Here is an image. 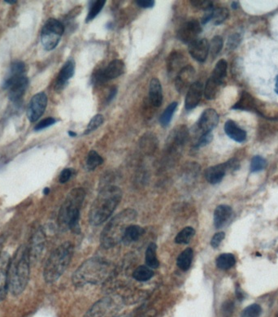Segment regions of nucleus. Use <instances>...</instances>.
<instances>
[{"mask_svg":"<svg viewBox=\"0 0 278 317\" xmlns=\"http://www.w3.org/2000/svg\"><path fill=\"white\" fill-rule=\"evenodd\" d=\"M224 130L228 137L234 140L237 143H243L246 139V132L239 127L233 120H227L225 124Z\"/></svg>","mask_w":278,"mask_h":317,"instance_id":"25","label":"nucleus"},{"mask_svg":"<svg viewBox=\"0 0 278 317\" xmlns=\"http://www.w3.org/2000/svg\"><path fill=\"white\" fill-rule=\"evenodd\" d=\"M46 248V234L43 228H38L34 231L31 239L30 246L28 247L29 255L31 263H37L43 257Z\"/></svg>","mask_w":278,"mask_h":317,"instance_id":"10","label":"nucleus"},{"mask_svg":"<svg viewBox=\"0 0 278 317\" xmlns=\"http://www.w3.org/2000/svg\"><path fill=\"white\" fill-rule=\"evenodd\" d=\"M233 304L230 302H226V304L224 305L223 309L224 312L226 313H231L233 311Z\"/></svg>","mask_w":278,"mask_h":317,"instance_id":"55","label":"nucleus"},{"mask_svg":"<svg viewBox=\"0 0 278 317\" xmlns=\"http://www.w3.org/2000/svg\"><path fill=\"white\" fill-rule=\"evenodd\" d=\"M189 53L194 60L198 62H205L209 53V43L206 38L196 39L189 44Z\"/></svg>","mask_w":278,"mask_h":317,"instance_id":"16","label":"nucleus"},{"mask_svg":"<svg viewBox=\"0 0 278 317\" xmlns=\"http://www.w3.org/2000/svg\"><path fill=\"white\" fill-rule=\"evenodd\" d=\"M240 42L241 36L238 33L230 35L227 41V49L229 50H234L240 44Z\"/></svg>","mask_w":278,"mask_h":317,"instance_id":"47","label":"nucleus"},{"mask_svg":"<svg viewBox=\"0 0 278 317\" xmlns=\"http://www.w3.org/2000/svg\"><path fill=\"white\" fill-rule=\"evenodd\" d=\"M238 2H233V3H232V8H233V9H236V8H238Z\"/></svg>","mask_w":278,"mask_h":317,"instance_id":"62","label":"nucleus"},{"mask_svg":"<svg viewBox=\"0 0 278 317\" xmlns=\"http://www.w3.org/2000/svg\"><path fill=\"white\" fill-rule=\"evenodd\" d=\"M236 295H237V298L239 300H243L244 299V295H243V291L241 290V288L236 289Z\"/></svg>","mask_w":278,"mask_h":317,"instance_id":"57","label":"nucleus"},{"mask_svg":"<svg viewBox=\"0 0 278 317\" xmlns=\"http://www.w3.org/2000/svg\"><path fill=\"white\" fill-rule=\"evenodd\" d=\"M103 163V158L101 157L96 150H90V152L88 153L87 158H86V167L88 170L90 171L95 170Z\"/></svg>","mask_w":278,"mask_h":317,"instance_id":"38","label":"nucleus"},{"mask_svg":"<svg viewBox=\"0 0 278 317\" xmlns=\"http://www.w3.org/2000/svg\"><path fill=\"white\" fill-rule=\"evenodd\" d=\"M185 56L182 53L174 50L170 53L167 59V70L170 76L178 75V73L185 67Z\"/></svg>","mask_w":278,"mask_h":317,"instance_id":"20","label":"nucleus"},{"mask_svg":"<svg viewBox=\"0 0 278 317\" xmlns=\"http://www.w3.org/2000/svg\"><path fill=\"white\" fill-rule=\"evenodd\" d=\"M11 256L8 253L0 254V302L5 300L8 290V270Z\"/></svg>","mask_w":278,"mask_h":317,"instance_id":"15","label":"nucleus"},{"mask_svg":"<svg viewBox=\"0 0 278 317\" xmlns=\"http://www.w3.org/2000/svg\"><path fill=\"white\" fill-rule=\"evenodd\" d=\"M73 175V170L71 168H65L62 172H60V177H59V182L62 184L68 183L70 180L71 177Z\"/></svg>","mask_w":278,"mask_h":317,"instance_id":"50","label":"nucleus"},{"mask_svg":"<svg viewBox=\"0 0 278 317\" xmlns=\"http://www.w3.org/2000/svg\"><path fill=\"white\" fill-rule=\"evenodd\" d=\"M156 312L155 310H150L148 312H146L145 314L141 316L140 317H156Z\"/></svg>","mask_w":278,"mask_h":317,"instance_id":"56","label":"nucleus"},{"mask_svg":"<svg viewBox=\"0 0 278 317\" xmlns=\"http://www.w3.org/2000/svg\"><path fill=\"white\" fill-rule=\"evenodd\" d=\"M222 84L217 83L216 81L214 80L213 78H209L207 83H206L205 87L203 90L204 96L208 100H213L216 98L217 94L219 92V89L221 87Z\"/></svg>","mask_w":278,"mask_h":317,"instance_id":"32","label":"nucleus"},{"mask_svg":"<svg viewBox=\"0 0 278 317\" xmlns=\"http://www.w3.org/2000/svg\"><path fill=\"white\" fill-rule=\"evenodd\" d=\"M125 300L120 295H110L98 300L90 309L84 317H115L122 309Z\"/></svg>","mask_w":278,"mask_h":317,"instance_id":"7","label":"nucleus"},{"mask_svg":"<svg viewBox=\"0 0 278 317\" xmlns=\"http://www.w3.org/2000/svg\"><path fill=\"white\" fill-rule=\"evenodd\" d=\"M68 135L70 136V137H76L77 136V133H76L73 132V131H68Z\"/></svg>","mask_w":278,"mask_h":317,"instance_id":"60","label":"nucleus"},{"mask_svg":"<svg viewBox=\"0 0 278 317\" xmlns=\"http://www.w3.org/2000/svg\"><path fill=\"white\" fill-rule=\"evenodd\" d=\"M196 70L193 66L186 65L176 76L175 86L178 92L185 93L195 83Z\"/></svg>","mask_w":278,"mask_h":317,"instance_id":"14","label":"nucleus"},{"mask_svg":"<svg viewBox=\"0 0 278 317\" xmlns=\"http://www.w3.org/2000/svg\"><path fill=\"white\" fill-rule=\"evenodd\" d=\"M132 317V316L131 314H124L121 315V316H117V317Z\"/></svg>","mask_w":278,"mask_h":317,"instance_id":"63","label":"nucleus"},{"mask_svg":"<svg viewBox=\"0 0 278 317\" xmlns=\"http://www.w3.org/2000/svg\"><path fill=\"white\" fill-rule=\"evenodd\" d=\"M229 16V12L227 8H215L213 10L212 20L214 23V25H220L228 19Z\"/></svg>","mask_w":278,"mask_h":317,"instance_id":"40","label":"nucleus"},{"mask_svg":"<svg viewBox=\"0 0 278 317\" xmlns=\"http://www.w3.org/2000/svg\"><path fill=\"white\" fill-rule=\"evenodd\" d=\"M144 232H145L144 229L139 225H130L124 234L122 241L125 242V244H131L132 242L138 241Z\"/></svg>","mask_w":278,"mask_h":317,"instance_id":"27","label":"nucleus"},{"mask_svg":"<svg viewBox=\"0 0 278 317\" xmlns=\"http://www.w3.org/2000/svg\"><path fill=\"white\" fill-rule=\"evenodd\" d=\"M226 171L227 167L226 163L209 167L205 171L206 180L213 185L221 183L226 175Z\"/></svg>","mask_w":278,"mask_h":317,"instance_id":"24","label":"nucleus"},{"mask_svg":"<svg viewBox=\"0 0 278 317\" xmlns=\"http://www.w3.org/2000/svg\"><path fill=\"white\" fill-rule=\"evenodd\" d=\"M191 5L195 8H198L199 10L204 12L213 9V2L209 0H192L191 1Z\"/></svg>","mask_w":278,"mask_h":317,"instance_id":"44","label":"nucleus"},{"mask_svg":"<svg viewBox=\"0 0 278 317\" xmlns=\"http://www.w3.org/2000/svg\"></svg>","mask_w":278,"mask_h":317,"instance_id":"64","label":"nucleus"},{"mask_svg":"<svg viewBox=\"0 0 278 317\" xmlns=\"http://www.w3.org/2000/svg\"><path fill=\"white\" fill-rule=\"evenodd\" d=\"M156 250H157V246L156 243L151 242L148 246L147 251H146V264H147V266L150 268H157L160 265V262L156 256Z\"/></svg>","mask_w":278,"mask_h":317,"instance_id":"30","label":"nucleus"},{"mask_svg":"<svg viewBox=\"0 0 278 317\" xmlns=\"http://www.w3.org/2000/svg\"><path fill=\"white\" fill-rule=\"evenodd\" d=\"M196 234V230L192 227H185L176 236L175 242L178 244H188Z\"/></svg>","mask_w":278,"mask_h":317,"instance_id":"36","label":"nucleus"},{"mask_svg":"<svg viewBox=\"0 0 278 317\" xmlns=\"http://www.w3.org/2000/svg\"><path fill=\"white\" fill-rule=\"evenodd\" d=\"M136 3L138 7L143 8H151L155 6L154 0H137Z\"/></svg>","mask_w":278,"mask_h":317,"instance_id":"51","label":"nucleus"},{"mask_svg":"<svg viewBox=\"0 0 278 317\" xmlns=\"http://www.w3.org/2000/svg\"><path fill=\"white\" fill-rule=\"evenodd\" d=\"M225 237H226L225 233H216V234L213 236L212 240H211V245H212V247H213V248H218L220 244H221V242H222L224 238H225Z\"/></svg>","mask_w":278,"mask_h":317,"instance_id":"49","label":"nucleus"},{"mask_svg":"<svg viewBox=\"0 0 278 317\" xmlns=\"http://www.w3.org/2000/svg\"><path fill=\"white\" fill-rule=\"evenodd\" d=\"M223 48V39L221 36H215L209 43V52L212 57L215 58Z\"/></svg>","mask_w":278,"mask_h":317,"instance_id":"41","label":"nucleus"},{"mask_svg":"<svg viewBox=\"0 0 278 317\" xmlns=\"http://www.w3.org/2000/svg\"><path fill=\"white\" fill-rule=\"evenodd\" d=\"M275 92L278 95V75L276 78Z\"/></svg>","mask_w":278,"mask_h":317,"instance_id":"58","label":"nucleus"},{"mask_svg":"<svg viewBox=\"0 0 278 317\" xmlns=\"http://www.w3.org/2000/svg\"><path fill=\"white\" fill-rule=\"evenodd\" d=\"M202 32V26L198 20H188L184 23L178 30V38L184 43H192L197 39L199 33Z\"/></svg>","mask_w":278,"mask_h":317,"instance_id":"12","label":"nucleus"},{"mask_svg":"<svg viewBox=\"0 0 278 317\" xmlns=\"http://www.w3.org/2000/svg\"><path fill=\"white\" fill-rule=\"evenodd\" d=\"M227 68H228V64L226 60L223 59L219 60L213 69L211 78H213L217 83L223 84L224 79L226 78L227 74Z\"/></svg>","mask_w":278,"mask_h":317,"instance_id":"29","label":"nucleus"},{"mask_svg":"<svg viewBox=\"0 0 278 317\" xmlns=\"http://www.w3.org/2000/svg\"><path fill=\"white\" fill-rule=\"evenodd\" d=\"M30 264L28 247L21 245L11 258L8 270V290L14 296L21 295L26 289L30 280Z\"/></svg>","mask_w":278,"mask_h":317,"instance_id":"1","label":"nucleus"},{"mask_svg":"<svg viewBox=\"0 0 278 317\" xmlns=\"http://www.w3.org/2000/svg\"><path fill=\"white\" fill-rule=\"evenodd\" d=\"M85 197V191L82 188H75L68 193L58 215V225L60 230L79 232L81 207Z\"/></svg>","mask_w":278,"mask_h":317,"instance_id":"4","label":"nucleus"},{"mask_svg":"<svg viewBox=\"0 0 278 317\" xmlns=\"http://www.w3.org/2000/svg\"><path fill=\"white\" fill-rule=\"evenodd\" d=\"M29 86V79L25 76L18 78H7L3 84V89L8 90V98L13 102H20Z\"/></svg>","mask_w":278,"mask_h":317,"instance_id":"9","label":"nucleus"},{"mask_svg":"<svg viewBox=\"0 0 278 317\" xmlns=\"http://www.w3.org/2000/svg\"><path fill=\"white\" fill-rule=\"evenodd\" d=\"M149 100L151 104L159 108L162 105L163 102V90L162 85L159 79L152 78L150 82L149 86Z\"/></svg>","mask_w":278,"mask_h":317,"instance_id":"22","label":"nucleus"},{"mask_svg":"<svg viewBox=\"0 0 278 317\" xmlns=\"http://www.w3.org/2000/svg\"><path fill=\"white\" fill-rule=\"evenodd\" d=\"M43 193H44V195H48L50 193V189L48 187H46L44 190H43Z\"/></svg>","mask_w":278,"mask_h":317,"instance_id":"59","label":"nucleus"},{"mask_svg":"<svg viewBox=\"0 0 278 317\" xmlns=\"http://www.w3.org/2000/svg\"><path fill=\"white\" fill-rule=\"evenodd\" d=\"M103 121H104V118L101 114H97V115L95 116L88 124L87 127H86L85 132H84V134H89L90 133H92L93 131L97 130L100 125H102Z\"/></svg>","mask_w":278,"mask_h":317,"instance_id":"42","label":"nucleus"},{"mask_svg":"<svg viewBox=\"0 0 278 317\" xmlns=\"http://www.w3.org/2000/svg\"><path fill=\"white\" fill-rule=\"evenodd\" d=\"M233 110L256 111L257 102L253 96L246 91H243L240 99L232 107Z\"/></svg>","mask_w":278,"mask_h":317,"instance_id":"26","label":"nucleus"},{"mask_svg":"<svg viewBox=\"0 0 278 317\" xmlns=\"http://www.w3.org/2000/svg\"><path fill=\"white\" fill-rule=\"evenodd\" d=\"M236 260L234 255L229 253H225L222 255H219L215 264L218 268L221 270H228L235 265Z\"/></svg>","mask_w":278,"mask_h":317,"instance_id":"33","label":"nucleus"},{"mask_svg":"<svg viewBox=\"0 0 278 317\" xmlns=\"http://www.w3.org/2000/svg\"><path fill=\"white\" fill-rule=\"evenodd\" d=\"M25 71H26V66L25 63L22 61H15L12 63L9 73L7 78H18V77L25 76Z\"/></svg>","mask_w":278,"mask_h":317,"instance_id":"39","label":"nucleus"},{"mask_svg":"<svg viewBox=\"0 0 278 317\" xmlns=\"http://www.w3.org/2000/svg\"><path fill=\"white\" fill-rule=\"evenodd\" d=\"M73 251V245L70 242H64L53 250L43 270V277L46 283L51 284L60 279L70 264Z\"/></svg>","mask_w":278,"mask_h":317,"instance_id":"6","label":"nucleus"},{"mask_svg":"<svg viewBox=\"0 0 278 317\" xmlns=\"http://www.w3.org/2000/svg\"><path fill=\"white\" fill-rule=\"evenodd\" d=\"M194 251L191 248H187L183 250L180 255H178L177 260V265L182 271H187L190 269L191 263L193 260Z\"/></svg>","mask_w":278,"mask_h":317,"instance_id":"28","label":"nucleus"},{"mask_svg":"<svg viewBox=\"0 0 278 317\" xmlns=\"http://www.w3.org/2000/svg\"><path fill=\"white\" fill-rule=\"evenodd\" d=\"M233 214V210L228 205H219L214 212V225L216 229H221L226 225Z\"/></svg>","mask_w":278,"mask_h":317,"instance_id":"23","label":"nucleus"},{"mask_svg":"<svg viewBox=\"0 0 278 317\" xmlns=\"http://www.w3.org/2000/svg\"><path fill=\"white\" fill-rule=\"evenodd\" d=\"M137 218L135 210L127 208L112 218L101 234V246L105 249L113 248L123 240L127 228L133 225Z\"/></svg>","mask_w":278,"mask_h":317,"instance_id":"5","label":"nucleus"},{"mask_svg":"<svg viewBox=\"0 0 278 317\" xmlns=\"http://www.w3.org/2000/svg\"><path fill=\"white\" fill-rule=\"evenodd\" d=\"M154 272L150 267L142 265L137 267L133 273V277L138 282H147L152 278Z\"/></svg>","mask_w":278,"mask_h":317,"instance_id":"34","label":"nucleus"},{"mask_svg":"<svg viewBox=\"0 0 278 317\" xmlns=\"http://www.w3.org/2000/svg\"><path fill=\"white\" fill-rule=\"evenodd\" d=\"M122 198V191L115 185H108L103 188L96 200L93 202L89 213V220L92 225L105 222L117 207Z\"/></svg>","mask_w":278,"mask_h":317,"instance_id":"3","label":"nucleus"},{"mask_svg":"<svg viewBox=\"0 0 278 317\" xmlns=\"http://www.w3.org/2000/svg\"><path fill=\"white\" fill-rule=\"evenodd\" d=\"M55 122H56V120H55V118H46V119H43V120H41L40 122H38L36 125L35 127H34V130L35 131H40V130H43L44 129L50 127L51 125H55Z\"/></svg>","mask_w":278,"mask_h":317,"instance_id":"48","label":"nucleus"},{"mask_svg":"<svg viewBox=\"0 0 278 317\" xmlns=\"http://www.w3.org/2000/svg\"><path fill=\"white\" fill-rule=\"evenodd\" d=\"M188 128L184 125H178L173 129V131H171L168 136L167 141L168 148L173 150L182 147L188 140Z\"/></svg>","mask_w":278,"mask_h":317,"instance_id":"18","label":"nucleus"},{"mask_svg":"<svg viewBox=\"0 0 278 317\" xmlns=\"http://www.w3.org/2000/svg\"><path fill=\"white\" fill-rule=\"evenodd\" d=\"M48 106V96L44 92L33 95L28 105L27 117L30 122H35L43 115Z\"/></svg>","mask_w":278,"mask_h":317,"instance_id":"11","label":"nucleus"},{"mask_svg":"<svg viewBox=\"0 0 278 317\" xmlns=\"http://www.w3.org/2000/svg\"><path fill=\"white\" fill-rule=\"evenodd\" d=\"M262 309L258 304H251L245 307L243 312V317H259L261 314Z\"/></svg>","mask_w":278,"mask_h":317,"instance_id":"45","label":"nucleus"},{"mask_svg":"<svg viewBox=\"0 0 278 317\" xmlns=\"http://www.w3.org/2000/svg\"><path fill=\"white\" fill-rule=\"evenodd\" d=\"M126 65L122 60H114L108 64V66L103 70V78L106 82L113 80L125 73Z\"/></svg>","mask_w":278,"mask_h":317,"instance_id":"21","label":"nucleus"},{"mask_svg":"<svg viewBox=\"0 0 278 317\" xmlns=\"http://www.w3.org/2000/svg\"><path fill=\"white\" fill-rule=\"evenodd\" d=\"M203 93V85L199 82H195L193 85L189 88L185 95V108L186 111H191L196 108L200 102Z\"/></svg>","mask_w":278,"mask_h":317,"instance_id":"19","label":"nucleus"},{"mask_svg":"<svg viewBox=\"0 0 278 317\" xmlns=\"http://www.w3.org/2000/svg\"><path fill=\"white\" fill-rule=\"evenodd\" d=\"M113 266L103 258L93 257L80 265L73 275V285L82 287L103 283L112 274Z\"/></svg>","mask_w":278,"mask_h":317,"instance_id":"2","label":"nucleus"},{"mask_svg":"<svg viewBox=\"0 0 278 317\" xmlns=\"http://www.w3.org/2000/svg\"><path fill=\"white\" fill-rule=\"evenodd\" d=\"M116 94H117V87L113 86V87L111 88L109 94H108V97H107V102H110L115 98Z\"/></svg>","mask_w":278,"mask_h":317,"instance_id":"54","label":"nucleus"},{"mask_svg":"<svg viewBox=\"0 0 278 317\" xmlns=\"http://www.w3.org/2000/svg\"><path fill=\"white\" fill-rule=\"evenodd\" d=\"M267 162L263 157L260 155H256L252 158L251 162V171L252 172H260L265 168Z\"/></svg>","mask_w":278,"mask_h":317,"instance_id":"43","label":"nucleus"},{"mask_svg":"<svg viewBox=\"0 0 278 317\" xmlns=\"http://www.w3.org/2000/svg\"><path fill=\"white\" fill-rule=\"evenodd\" d=\"M6 3H9V4H14V3H16V0H13V1H9V0H6V1H4Z\"/></svg>","mask_w":278,"mask_h":317,"instance_id":"61","label":"nucleus"},{"mask_svg":"<svg viewBox=\"0 0 278 317\" xmlns=\"http://www.w3.org/2000/svg\"><path fill=\"white\" fill-rule=\"evenodd\" d=\"M178 105L177 102H172L168 105L165 110L164 111V113L161 114V117H160V123L163 127H167L170 124L173 114L178 108Z\"/></svg>","mask_w":278,"mask_h":317,"instance_id":"37","label":"nucleus"},{"mask_svg":"<svg viewBox=\"0 0 278 317\" xmlns=\"http://www.w3.org/2000/svg\"><path fill=\"white\" fill-rule=\"evenodd\" d=\"M65 32V25L55 18L46 21L41 32V43L47 50H52L57 47Z\"/></svg>","mask_w":278,"mask_h":317,"instance_id":"8","label":"nucleus"},{"mask_svg":"<svg viewBox=\"0 0 278 317\" xmlns=\"http://www.w3.org/2000/svg\"><path fill=\"white\" fill-rule=\"evenodd\" d=\"M226 167H227V171L230 170V171H235L238 170L240 167L239 162L236 159H231L226 163Z\"/></svg>","mask_w":278,"mask_h":317,"instance_id":"52","label":"nucleus"},{"mask_svg":"<svg viewBox=\"0 0 278 317\" xmlns=\"http://www.w3.org/2000/svg\"><path fill=\"white\" fill-rule=\"evenodd\" d=\"M105 3V0L91 1L90 3V10H89V13L85 19V23L90 22L91 20H94L98 15V13L102 11Z\"/></svg>","mask_w":278,"mask_h":317,"instance_id":"35","label":"nucleus"},{"mask_svg":"<svg viewBox=\"0 0 278 317\" xmlns=\"http://www.w3.org/2000/svg\"><path fill=\"white\" fill-rule=\"evenodd\" d=\"M213 133H204V134L201 135L200 137H198L196 144L194 145V148L198 149V148H203L205 146L208 145L209 143L213 141Z\"/></svg>","mask_w":278,"mask_h":317,"instance_id":"46","label":"nucleus"},{"mask_svg":"<svg viewBox=\"0 0 278 317\" xmlns=\"http://www.w3.org/2000/svg\"><path fill=\"white\" fill-rule=\"evenodd\" d=\"M218 113L213 108H208L201 114L200 118L197 121L196 129L201 133V135L204 134L212 132L213 129L218 125Z\"/></svg>","mask_w":278,"mask_h":317,"instance_id":"13","label":"nucleus"},{"mask_svg":"<svg viewBox=\"0 0 278 317\" xmlns=\"http://www.w3.org/2000/svg\"><path fill=\"white\" fill-rule=\"evenodd\" d=\"M157 143H158L157 137L156 135L153 134L152 133H147L141 137V148L145 151H150V152L153 151L157 147Z\"/></svg>","mask_w":278,"mask_h":317,"instance_id":"31","label":"nucleus"},{"mask_svg":"<svg viewBox=\"0 0 278 317\" xmlns=\"http://www.w3.org/2000/svg\"><path fill=\"white\" fill-rule=\"evenodd\" d=\"M75 73V62L73 59L66 61L65 64L61 67L60 73L58 74L55 81V89L56 91L63 90L68 84V81L73 78Z\"/></svg>","mask_w":278,"mask_h":317,"instance_id":"17","label":"nucleus"},{"mask_svg":"<svg viewBox=\"0 0 278 317\" xmlns=\"http://www.w3.org/2000/svg\"><path fill=\"white\" fill-rule=\"evenodd\" d=\"M213 10H214V8L212 9V10L208 11V12H205V14H204V16H203V18H202V21H201V23H202L203 25H206L207 23H208L209 21H210V20H212V18H213Z\"/></svg>","mask_w":278,"mask_h":317,"instance_id":"53","label":"nucleus"}]
</instances>
